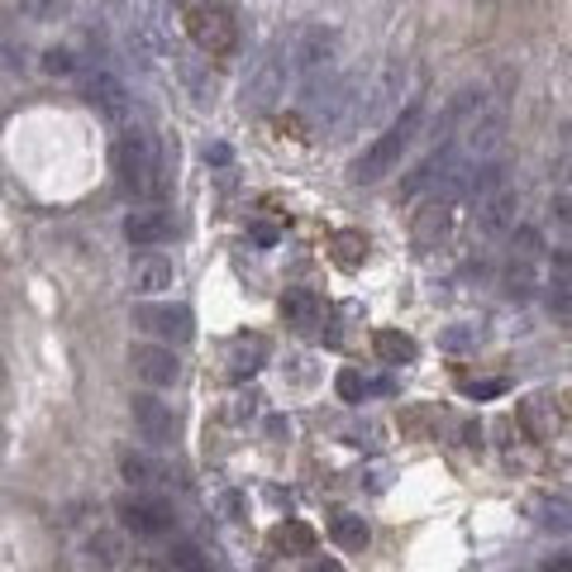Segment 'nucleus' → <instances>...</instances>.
<instances>
[{
  "instance_id": "1",
  "label": "nucleus",
  "mask_w": 572,
  "mask_h": 572,
  "mask_svg": "<svg viewBox=\"0 0 572 572\" xmlns=\"http://www.w3.org/2000/svg\"><path fill=\"white\" fill-rule=\"evenodd\" d=\"M420 120H425V101H420V96H410V101L391 115L387 129H382L377 139H372V144L363 148V153H358V163H353V172H348V177H353L358 186H372V182L387 177V172H391L396 163H401L406 148L415 144Z\"/></svg>"
},
{
  "instance_id": "2",
  "label": "nucleus",
  "mask_w": 572,
  "mask_h": 572,
  "mask_svg": "<svg viewBox=\"0 0 572 572\" xmlns=\"http://www.w3.org/2000/svg\"><path fill=\"white\" fill-rule=\"evenodd\" d=\"M115 172L120 186L134 196H153L163 186V163H158V144L144 129H124V139L115 144Z\"/></svg>"
},
{
  "instance_id": "3",
  "label": "nucleus",
  "mask_w": 572,
  "mask_h": 572,
  "mask_svg": "<svg viewBox=\"0 0 572 572\" xmlns=\"http://www.w3.org/2000/svg\"><path fill=\"white\" fill-rule=\"evenodd\" d=\"M186 34H191V43L210 58H229L234 48H239V24H234V15L225 5H215V0H191V5H186Z\"/></svg>"
},
{
  "instance_id": "4",
  "label": "nucleus",
  "mask_w": 572,
  "mask_h": 572,
  "mask_svg": "<svg viewBox=\"0 0 572 572\" xmlns=\"http://www.w3.org/2000/svg\"><path fill=\"white\" fill-rule=\"evenodd\" d=\"M291 48V72H301V82H320L334 72L339 58V29L334 24H301V29L286 39Z\"/></svg>"
},
{
  "instance_id": "5",
  "label": "nucleus",
  "mask_w": 572,
  "mask_h": 572,
  "mask_svg": "<svg viewBox=\"0 0 572 572\" xmlns=\"http://www.w3.org/2000/svg\"><path fill=\"white\" fill-rule=\"evenodd\" d=\"M406 82H410V67L401 58L382 62L377 77L363 86V101H358L353 124H382L387 115H396V110H401V96H406Z\"/></svg>"
},
{
  "instance_id": "6",
  "label": "nucleus",
  "mask_w": 572,
  "mask_h": 572,
  "mask_svg": "<svg viewBox=\"0 0 572 572\" xmlns=\"http://www.w3.org/2000/svg\"><path fill=\"white\" fill-rule=\"evenodd\" d=\"M120 525L134 530L139 539H163V534L177 530V511L153 492H134L120 501Z\"/></svg>"
},
{
  "instance_id": "7",
  "label": "nucleus",
  "mask_w": 572,
  "mask_h": 572,
  "mask_svg": "<svg viewBox=\"0 0 572 572\" xmlns=\"http://www.w3.org/2000/svg\"><path fill=\"white\" fill-rule=\"evenodd\" d=\"M286 72H291V48H286V39H282V43L253 67V77L244 82V101L253 105V110L277 105V96H286Z\"/></svg>"
},
{
  "instance_id": "8",
  "label": "nucleus",
  "mask_w": 572,
  "mask_h": 572,
  "mask_svg": "<svg viewBox=\"0 0 572 572\" xmlns=\"http://www.w3.org/2000/svg\"><path fill=\"white\" fill-rule=\"evenodd\" d=\"M134 329H144L148 339H158V344H186L196 334L191 325V310L186 306H153V301H144V306H134Z\"/></svg>"
},
{
  "instance_id": "9",
  "label": "nucleus",
  "mask_w": 572,
  "mask_h": 572,
  "mask_svg": "<svg viewBox=\"0 0 572 572\" xmlns=\"http://www.w3.org/2000/svg\"><path fill=\"white\" fill-rule=\"evenodd\" d=\"M129 415H134V425H139V434L153 444V449H167V444L177 439V410H172V401H163V396L139 391L129 401Z\"/></svg>"
},
{
  "instance_id": "10",
  "label": "nucleus",
  "mask_w": 572,
  "mask_h": 572,
  "mask_svg": "<svg viewBox=\"0 0 572 572\" xmlns=\"http://www.w3.org/2000/svg\"><path fill=\"white\" fill-rule=\"evenodd\" d=\"M129 368L148 391L177 387V377H182V363H177V353H172L167 344H134L129 348Z\"/></svg>"
},
{
  "instance_id": "11",
  "label": "nucleus",
  "mask_w": 572,
  "mask_h": 572,
  "mask_svg": "<svg viewBox=\"0 0 572 572\" xmlns=\"http://www.w3.org/2000/svg\"><path fill=\"white\" fill-rule=\"evenodd\" d=\"M86 105H91L101 120H110V124L129 120V91H124V82L115 77V72L96 67L91 77H86Z\"/></svg>"
},
{
  "instance_id": "12",
  "label": "nucleus",
  "mask_w": 572,
  "mask_h": 572,
  "mask_svg": "<svg viewBox=\"0 0 572 572\" xmlns=\"http://www.w3.org/2000/svg\"><path fill=\"white\" fill-rule=\"evenodd\" d=\"M520 225V191L511 186H501L496 196H487L477 210V229L487 234V239H501V234H511Z\"/></svg>"
},
{
  "instance_id": "13",
  "label": "nucleus",
  "mask_w": 572,
  "mask_h": 572,
  "mask_svg": "<svg viewBox=\"0 0 572 572\" xmlns=\"http://www.w3.org/2000/svg\"><path fill=\"white\" fill-rule=\"evenodd\" d=\"M129 282H134V291L139 296H163L177 286V263L163 253H139L134 258V268H129Z\"/></svg>"
},
{
  "instance_id": "14",
  "label": "nucleus",
  "mask_w": 572,
  "mask_h": 572,
  "mask_svg": "<svg viewBox=\"0 0 572 572\" xmlns=\"http://www.w3.org/2000/svg\"><path fill=\"white\" fill-rule=\"evenodd\" d=\"M120 472H124V482H129L134 492H158V487H172V477H177V472H172L163 458H153V453H124L120 458Z\"/></svg>"
},
{
  "instance_id": "15",
  "label": "nucleus",
  "mask_w": 572,
  "mask_h": 572,
  "mask_svg": "<svg viewBox=\"0 0 572 572\" xmlns=\"http://www.w3.org/2000/svg\"><path fill=\"white\" fill-rule=\"evenodd\" d=\"M453 229V206L449 201H425V210H415V225H410V239H415V248H439L444 239H449Z\"/></svg>"
},
{
  "instance_id": "16",
  "label": "nucleus",
  "mask_w": 572,
  "mask_h": 572,
  "mask_svg": "<svg viewBox=\"0 0 572 572\" xmlns=\"http://www.w3.org/2000/svg\"><path fill=\"white\" fill-rule=\"evenodd\" d=\"M124 239H129L134 248H158L163 239H172L167 210H153V206L129 210V215H124Z\"/></svg>"
},
{
  "instance_id": "17",
  "label": "nucleus",
  "mask_w": 572,
  "mask_h": 572,
  "mask_svg": "<svg viewBox=\"0 0 572 572\" xmlns=\"http://www.w3.org/2000/svg\"><path fill=\"white\" fill-rule=\"evenodd\" d=\"M282 320L291 329H320V320H325V296H320L315 286H291V291L282 296Z\"/></svg>"
},
{
  "instance_id": "18",
  "label": "nucleus",
  "mask_w": 572,
  "mask_h": 572,
  "mask_svg": "<svg viewBox=\"0 0 572 572\" xmlns=\"http://www.w3.org/2000/svg\"><path fill=\"white\" fill-rule=\"evenodd\" d=\"M268 353H272V344H268V334H234L229 339V372L234 377H253L258 368L268 363Z\"/></svg>"
},
{
  "instance_id": "19",
  "label": "nucleus",
  "mask_w": 572,
  "mask_h": 572,
  "mask_svg": "<svg viewBox=\"0 0 572 572\" xmlns=\"http://www.w3.org/2000/svg\"><path fill=\"white\" fill-rule=\"evenodd\" d=\"M525 511L534 515V525H539V530H549V534H572V501H563V496L534 492Z\"/></svg>"
},
{
  "instance_id": "20",
  "label": "nucleus",
  "mask_w": 572,
  "mask_h": 572,
  "mask_svg": "<svg viewBox=\"0 0 572 572\" xmlns=\"http://www.w3.org/2000/svg\"><path fill=\"white\" fill-rule=\"evenodd\" d=\"M520 425L530 430V439H554L563 420H558V406L549 396H530V401L520 406Z\"/></svg>"
},
{
  "instance_id": "21",
  "label": "nucleus",
  "mask_w": 572,
  "mask_h": 572,
  "mask_svg": "<svg viewBox=\"0 0 572 572\" xmlns=\"http://www.w3.org/2000/svg\"><path fill=\"white\" fill-rule=\"evenodd\" d=\"M172 67H177V77H182V86L191 91V101L201 105V110H210L215 105V82H210V72L201 67L196 58H182V53H172Z\"/></svg>"
},
{
  "instance_id": "22",
  "label": "nucleus",
  "mask_w": 572,
  "mask_h": 572,
  "mask_svg": "<svg viewBox=\"0 0 572 572\" xmlns=\"http://www.w3.org/2000/svg\"><path fill=\"white\" fill-rule=\"evenodd\" d=\"M506 172H511V163H506V158L472 163V172H468V201H487V196H496V191L506 186Z\"/></svg>"
},
{
  "instance_id": "23",
  "label": "nucleus",
  "mask_w": 572,
  "mask_h": 572,
  "mask_svg": "<svg viewBox=\"0 0 572 572\" xmlns=\"http://www.w3.org/2000/svg\"><path fill=\"white\" fill-rule=\"evenodd\" d=\"M329 539L334 544H339V549L344 554H363L368 549V544H372V530H368V520L363 515H334L329 520Z\"/></svg>"
},
{
  "instance_id": "24",
  "label": "nucleus",
  "mask_w": 572,
  "mask_h": 572,
  "mask_svg": "<svg viewBox=\"0 0 572 572\" xmlns=\"http://www.w3.org/2000/svg\"><path fill=\"white\" fill-rule=\"evenodd\" d=\"M372 348H377V358L382 363H391V368H401V363H415V339L410 334H401V329H377L372 334Z\"/></svg>"
},
{
  "instance_id": "25",
  "label": "nucleus",
  "mask_w": 572,
  "mask_h": 572,
  "mask_svg": "<svg viewBox=\"0 0 572 572\" xmlns=\"http://www.w3.org/2000/svg\"><path fill=\"white\" fill-rule=\"evenodd\" d=\"M272 544L286 549V554H310L315 549V530H310L306 520H286V525L272 530Z\"/></svg>"
},
{
  "instance_id": "26",
  "label": "nucleus",
  "mask_w": 572,
  "mask_h": 572,
  "mask_svg": "<svg viewBox=\"0 0 572 572\" xmlns=\"http://www.w3.org/2000/svg\"><path fill=\"white\" fill-rule=\"evenodd\" d=\"M334 258H339L344 268H358L368 258V239L358 229H339L334 234Z\"/></svg>"
},
{
  "instance_id": "27",
  "label": "nucleus",
  "mask_w": 572,
  "mask_h": 572,
  "mask_svg": "<svg viewBox=\"0 0 572 572\" xmlns=\"http://www.w3.org/2000/svg\"><path fill=\"white\" fill-rule=\"evenodd\" d=\"M501 286H506V296H511V301H530V291H534V268L525 263V258H515V263L506 268Z\"/></svg>"
},
{
  "instance_id": "28",
  "label": "nucleus",
  "mask_w": 572,
  "mask_h": 572,
  "mask_svg": "<svg viewBox=\"0 0 572 572\" xmlns=\"http://www.w3.org/2000/svg\"><path fill=\"white\" fill-rule=\"evenodd\" d=\"M544 306H549V315L572 320V282L568 277H554L549 291H544Z\"/></svg>"
},
{
  "instance_id": "29",
  "label": "nucleus",
  "mask_w": 572,
  "mask_h": 572,
  "mask_svg": "<svg viewBox=\"0 0 572 572\" xmlns=\"http://www.w3.org/2000/svg\"><path fill=\"white\" fill-rule=\"evenodd\" d=\"M511 244H515V258H525V263H534V258L544 253V234L530 229V225H515L511 229Z\"/></svg>"
},
{
  "instance_id": "30",
  "label": "nucleus",
  "mask_w": 572,
  "mask_h": 572,
  "mask_svg": "<svg viewBox=\"0 0 572 572\" xmlns=\"http://www.w3.org/2000/svg\"><path fill=\"white\" fill-rule=\"evenodd\" d=\"M167 563L177 568V572H210V563H206V554L196 549V544H177V549L167 554Z\"/></svg>"
},
{
  "instance_id": "31",
  "label": "nucleus",
  "mask_w": 572,
  "mask_h": 572,
  "mask_svg": "<svg viewBox=\"0 0 572 572\" xmlns=\"http://www.w3.org/2000/svg\"><path fill=\"white\" fill-rule=\"evenodd\" d=\"M43 72H48V77H72V72H77V53H72V48H48Z\"/></svg>"
},
{
  "instance_id": "32",
  "label": "nucleus",
  "mask_w": 572,
  "mask_h": 572,
  "mask_svg": "<svg viewBox=\"0 0 572 572\" xmlns=\"http://www.w3.org/2000/svg\"><path fill=\"white\" fill-rule=\"evenodd\" d=\"M334 387H339V396H344L348 406H358V401H363V396H368V382H363V372H353V368H344L339 377H334Z\"/></svg>"
},
{
  "instance_id": "33",
  "label": "nucleus",
  "mask_w": 572,
  "mask_h": 572,
  "mask_svg": "<svg viewBox=\"0 0 572 572\" xmlns=\"http://www.w3.org/2000/svg\"><path fill=\"white\" fill-rule=\"evenodd\" d=\"M472 344H477V329H472V325H449V329L439 334L444 353H463V348H472Z\"/></svg>"
},
{
  "instance_id": "34",
  "label": "nucleus",
  "mask_w": 572,
  "mask_h": 572,
  "mask_svg": "<svg viewBox=\"0 0 572 572\" xmlns=\"http://www.w3.org/2000/svg\"><path fill=\"white\" fill-rule=\"evenodd\" d=\"M554 229L572 244V196H558V201H554Z\"/></svg>"
},
{
  "instance_id": "35",
  "label": "nucleus",
  "mask_w": 572,
  "mask_h": 572,
  "mask_svg": "<svg viewBox=\"0 0 572 572\" xmlns=\"http://www.w3.org/2000/svg\"><path fill=\"white\" fill-rule=\"evenodd\" d=\"M24 10H29V20H58L67 0H24Z\"/></svg>"
},
{
  "instance_id": "36",
  "label": "nucleus",
  "mask_w": 572,
  "mask_h": 572,
  "mask_svg": "<svg viewBox=\"0 0 572 572\" xmlns=\"http://www.w3.org/2000/svg\"><path fill=\"white\" fill-rule=\"evenodd\" d=\"M501 391H506L501 377H492V382H468V396H477V401H487V396H501Z\"/></svg>"
},
{
  "instance_id": "37",
  "label": "nucleus",
  "mask_w": 572,
  "mask_h": 572,
  "mask_svg": "<svg viewBox=\"0 0 572 572\" xmlns=\"http://www.w3.org/2000/svg\"><path fill=\"white\" fill-rule=\"evenodd\" d=\"M348 444H353V449H372V444H377V425H358V430H348Z\"/></svg>"
},
{
  "instance_id": "38",
  "label": "nucleus",
  "mask_w": 572,
  "mask_h": 572,
  "mask_svg": "<svg viewBox=\"0 0 572 572\" xmlns=\"http://www.w3.org/2000/svg\"><path fill=\"white\" fill-rule=\"evenodd\" d=\"M229 144H206V163H215V167H229Z\"/></svg>"
},
{
  "instance_id": "39",
  "label": "nucleus",
  "mask_w": 572,
  "mask_h": 572,
  "mask_svg": "<svg viewBox=\"0 0 572 572\" xmlns=\"http://www.w3.org/2000/svg\"><path fill=\"white\" fill-rule=\"evenodd\" d=\"M220 511H225V520H239L244 496H239V492H225V496H220Z\"/></svg>"
},
{
  "instance_id": "40",
  "label": "nucleus",
  "mask_w": 572,
  "mask_h": 572,
  "mask_svg": "<svg viewBox=\"0 0 572 572\" xmlns=\"http://www.w3.org/2000/svg\"><path fill=\"white\" fill-rule=\"evenodd\" d=\"M248 239L263 244V248H272V244H277V229H272V225H248Z\"/></svg>"
},
{
  "instance_id": "41",
  "label": "nucleus",
  "mask_w": 572,
  "mask_h": 572,
  "mask_svg": "<svg viewBox=\"0 0 572 572\" xmlns=\"http://www.w3.org/2000/svg\"><path fill=\"white\" fill-rule=\"evenodd\" d=\"M306 572H344V563H339V558H310Z\"/></svg>"
},
{
  "instance_id": "42",
  "label": "nucleus",
  "mask_w": 572,
  "mask_h": 572,
  "mask_svg": "<svg viewBox=\"0 0 572 572\" xmlns=\"http://www.w3.org/2000/svg\"><path fill=\"white\" fill-rule=\"evenodd\" d=\"M463 444L468 449H482V425H463Z\"/></svg>"
},
{
  "instance_id": "43",
  "label": "nucleus",
  "mask_w": 572,
  "mask_h": 572,
  "mask_svg": "<svg viewBox=\"0 0 572 572\" xmlns=\"http://www.w3.org/2000/svg\"><path fill=\"white\" fill-rule=\"evenodd\" d=\"M268 434H272V439H282V434H291V425L277 415V420H268Z\"/></svg>"
},
{
  "instance_id": "44",
  "label": "nucleus",
  "mask_w": 572,
  "mask_h": 572,
  "mask_svg": "<svg viewBox=\"0 0 572 572\" xmlns=\"http://www.w3.org/2000/svg\"><path fill=\"white\" fill-rule=\"evenodd\" d=\"M177 5H191V0H177Z\"/></svg>"
}]
</instances>
